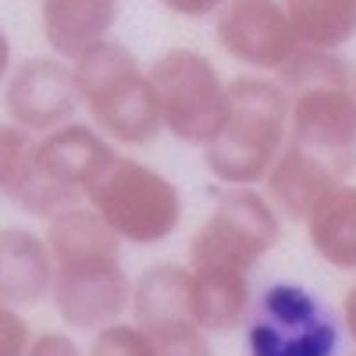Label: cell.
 I'll use <instances>...</instances> for the list:
<instances>
[{"instance_id":"7a4b0ae2","label":"cell","mask_w":356,"mask_h":356,"mask_svg":"<svg viewBox=\"0 0 356 356\" xmlns=\"http://www.w3.org/2000/svg\"><path fill=\"white\" fill-rule=\"evenodd\" d=\"M289 93L275 75L239 72L228 79V107L214 139L200 150L214 186H264L289 143Z\"/></svg>"},{"instance_id":"2e32d148","label":"cell","mask_w":356,"mask_h":356,"mask_svg":"<svg viewBox=\"0 0 356 356\" xmlns=\"http://www.w3.org/2000/svg\"><path fill=\"white\" fill-rule=\"evenodd\" d=\"M253 300H257L253 271H239V267H189V307L207 335H232L235 328H243Z\"/></svg>"},{"instance_id":"7c38bea8","label":"cell","mask_w":356,"mask_h":356,"mask_svg":"<svg viewBox=\"0 0 356 356\" xmlns=\"http://www.w3.org/2000/svg\"><path fill=\"white\" fill-rule=\"evenodd\" d=\"M289 143L332 164L346 182L356 175V100L349 86H314L289 97Z\"/></svg>"},{"instance_id":"ba28073f","label":"cell","mask_w":356,"mask_h":356,"mask_svg":"<svg viewBox=\"0 0 356 356\" xmlns=\"http://www.w3.org/2000/svg\"><path fill=\"white\" fill-rule=\"evenodd\" d=\"M246 356H339L342 321L300 282H271L250 307Z\"/></svg>"},{"instance_id":"30bf717a","label":"cell","mask_w":356,"mask_h":356,"mask_svg":"<svg viewBox=\"0 0 356 356\" xmlns=\"http://www.w3.org/2000/svg\"><path fill=\"white\" fill-rule=\"evenodd\" d=\"M0 107H4L8 122L33 136H47L75 122L82 111V97L72 61H61L54 54L15 61L8 82L0 86Z\"/></svg>"},{"instance_id":"44dd1931","label":"cell","mask_w":356,"mask_h":356,"mask_svg":"<svg viewBox=\"0 0 356 356\" xmlns=\"http://www.w3.org/2000/svg\"><path fill=\"white\" fill-rule=\"evenodd\" d=\"M33 143H36L33 132L18 129L15 122H8V118L0 122V196H8L11 182L18 178V171H22L25 157H29V150H33Z\"/></svg>"},{"instance_id":"52a82bcc","label":"cell","mask_w":356,"mask_h":356,"mask_svg":"<svg viewBox=\"0 0 356 356\" xmlns=\"http://www.w3.org/2000/svg\"><path fill=\"white\" fill-rule=\"evenodd\" d=\"M282 235L285 218L260 186H214V207L196 225L186 264L253 271L282 243Z\"/></svg>"},{"instance_id":"d4e9b609","label":"cell","mask_w":356,"mask_h":356,"mask_svg":"<svg viewBox=\"0 0 356 356\" xmlns=\"http://www.w3.org/2000/svg\"><path fill=\"white\" fill-rule=\"evenodd\" d=\"M339 321H342V332L349 335V342L356 346V282L346 289V296H342V314H339Z\"/></svg>"},{"instance_id":"9a60e30c","label":"cell","mask_w":356,"mask_h":356,"mask_svg":"<svg viewBox=\"0 0 356 356\" xmlns=\"http://www.w3.org/2000/svg\"><path fill=\"white\" fill-rule=\"evenodd\" d=\"M346 178L332 168L324 164L321 157L300 150V146L285 143V150L278 154V161L271 164V171H267L264 178V193L267 200L275 203V211L285 218V225H303L310 218L314 207L328 196L335 186H342Z\"/></svg>"},{"instance_id":"7402d4cb","label":"cell","mask_w":356,"mask_h":356,"mask_svg":"<svg viewBox=\"0 0 356 356\" xmlns=\"http://www.w3.org/2000/svg\"><path fill=\"white\" fill-rule=\"evenodd\" d=\"M29 342H33V328L25 314L0 300V356H25Z\"/></svg>"},{"instance_id":"d6986e66","label":"cell","mask_w":356,"mask_h":356,"mask_svg":"<svg viewBox=\"0 0 356 356\" xmlns=\"http://www.w3.org/2000/svg\"><path fill=\"white\" fill-rule=\"evenodd\" d=\"M349 61L339 50H321V47H296V54L275 72V79L282 82V89L292 93H303L314 86H349Z\"/></svg>"},{"instance_id":"4316f807","label":"cell","mask_w":356,"mask_h":356,"mask_svg":"<svg viewBox=\"0 0 356 356\" xmlns=\"http://www.w3.org/2000/svg\"><path fill=\"white\" fill-rule=\"evenodd\" d=\"M349 89H353V100H356V61H353V68H349Z\"/></svg>"},{"instance_id":"e0dca14e","label":"cell","mask_w":356,"mask_h":356,"mask_svg":"<svg viewBox=\"0 0 356 356\" xmlns=\"http://www.w3.org/2000/svg\"><path fill=\"white\" fill-rule=\"evenodd\" d=\"M307 246L332 271L356 275V182H342L303 221Z\"/></svg>"},{"instance_id":"8992f818","label":"cell","mask_w":356,"mask_h":356,"mask_svg":"<svg viewBox=\"0 0 356 356\" xmlns=\"http://www.w3.org/2000/svg\"><path fill=\"white\" fill-rule=\"evenodd\" d=\"M146 72H150L161 129L182 146L203 150L221 129L228 107V79L221 68L203 50L171 47L157 54Z\"/></svg>"},{"instance_id":"277c9868","label":"cell","mask_w":356,"mask_h":356,"mask_svg":"<svg viewBox=\"0 0 356 356\" xmlns=\"http://www.w3.org/2000/svg\"><path fill=\"white\" fill-rule=\"evenodd\" d=\"M72 68L86 122L104 132L118 150H143L164 132L150 72L132 54V47L122 40H104L72 61Z\"/></svg>"},{"instance_id":"603a6c76","label":"cell","mask_w":356,"mask_h":356,"mask_svg":"<svg viewBox=\"0 0 356 356\" xmlns=\"http://www.w3.org/2000/svg\"><path fill=\"white\" fill-rule=\"evenodd\" d=\"M25 356H86V349L65 332H40L33 335Z\"/></svg>"},{"instance_id":"4fadbf2b","label":"cell","mask_w":356,"mask_h":356,"mask_svg":"<svg viewBox=\"0 0 356 356\" xmlns=\"http://www.w3.org/2000/svg\"><path fill=\"white\" fill-rule=\"evenodd\" d=\"M54 257L47 235L25 225H0V300L25 310L50 300Z\"/></svg>"},{"instance_id":"ac0fdd59","label":"cell","mask_w":356,"mask_h":356,"mask_svg":"<svg viewBox=\"0 0 356 356\" xmlns=\"http://www.w3.org/2000/svg\"><path fill=\"white\" fill-rule=\"evenodd\" d=\"M303 47L342 50L356 40V0H282Z\"/></svg>"},{"instance_id":"83f0119b","label":"cell","mask_w":356,"mask_h":356,"mask_svg":"<svg viewBox=\"0 0 356 356\" xmlns=\"http://www.w3.org/2000/svg\"><path fill=\"white\" fill-rule=\"evenodd\" d=\"M349 356H356V349H353V353H349Z\"/></svg>"},{"instance_id":"cb8c5ba5","label":"cell","mask_w":356,"mask_h":356,"mask_svg":"<svg viewBox=\"0 0 356 356\" xmlns=\"http://www.w3.org/2000/svg\"><path fill=\"white\" fill-rule=\"evenodd\" d=\"M157 4L178 18H189V22H203V18H214L221 11L225 0H157Z\"/></svg>"},{"instance_id":"484cf974","label":"cell","mask_w":356,"mask_h":356,"mask_svg":"<svg viewBox=\"0 0 356 356\" xmlns=\"http://www.w3.org/2000/svg\"><path fill=\"white\" fill-rule=\"evenodd\" d=\"M11 68H15V47H11V36L4 33V25H0V86L8 82Z\"/></svg>"},{"instance_id":"6da1fadb","label":"cell","mask_w":356,"mask_h":356,"mask_svg":"<svg viewBox=\"0 0 356 356\" xmlns=\"http://www.w3.org/2000/svg\"><path fill=\"white\" fill-rule=\"evenodd\" d=\"M54 257V314L75 332H100L129 317L132 275L125 271L122 243L93 214V207H68L43 228Z\"/></svg>"},{"instance_id":"9c48e42d","label":"cell","mask_w":356,"mask_h":356,"mask_svg":"<svg viewBox=\"0 0 356 356\" xmlns=\"http://www.w3.org/2000/svg\"><path fill=\"white\" fill-rule=\"evenodd\" d=\"M129 321L150 335L157 356H214L207 335L189 307V267L175 260L146 264L132 278Z\"/></svg>"},{"instance_id":"8fae6325","label":"cell","mask_w":356,"mask_h":356,"mask_svg":"<svg viewBox=\"0 0 356 356\" xmlns=\"http://www.w3.org/2000/svg\"><path fill=\"white\" fill-rule=\"evenodd\" d=\"M214 40L246 72L275 75L300 47L282 0H225L214 15Z\"/></svg>"},{"instance_id":"3957f363","label":"cell","mask_w":356,"mask_h":356,"mask_svg":"<svg viewBox=\"0 0 356 356\" xmlns=\"http://www.w3.org/2000/svg\"><path fill=\"white\" fill-rule=\"evenodd\" d=\"M118 154L122 150L104 132L75 118L47 136H36L18 178L8 189V200L22 214L47 225L54 214L86 203Z\"/></svg>"},{"instance_id":"5b68a950","label":"cell","mask_w":356,"mask_h":356,"mask_svg":"<svg viewBox=\"0 0 356 356\" xmlns=\"http://www.w3.org/2000/svg\"><path fill=\"white\" fill-rule=\"evenodd\" d=\"M86 207H93V214L111 228L118 243L136 250L168 243L186 218V196L175 178L132 154L114 157Z\"/></svg>"},{"instance_id":"5bb4252c","label":"cell","mask_w":356,"mask_h":356,"mask_svg":"<svg viewBox=\"0 0 356 356\" xmlns=\"http://www.w3.org/2000/svg\"><path fill=\"white\" fill-rule=\"evenodd\" d=\"M122 0H40V33L54 57L79 61L86 50L114 40Z\"/></svg>"},{"instance_id":"ffe728a7","label":"cell","mask_w":356,"mask_h":356,"mask_svg":"<svg viewBox=\"0 0 356 356\" xmlns=\"http://www.w3.org/2000/svg\"><path fill=\"white\" fill-rule=\"evenodd\" d=\"M86 356H157V346L136 321H114L107 328L93 332Z\"/></svg>"}]
</instances>
